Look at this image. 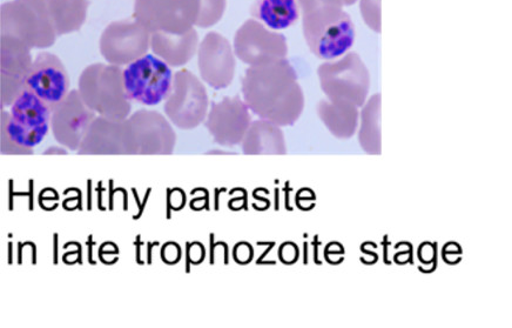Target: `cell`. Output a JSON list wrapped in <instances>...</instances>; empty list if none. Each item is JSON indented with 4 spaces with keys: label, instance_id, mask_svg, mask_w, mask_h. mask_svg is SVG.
Returning <instances> with one entry per match:
<instances>
[{
    "label": "cell",
    "instance_id": "8992f818",
    "mask_svg": "<svg viewBox=\"0 0 512 328\" xmlns=\"http://www.w3.org/2000/svg\"><path fill=\"white\" fill-rule=\"evenodd\" d=\"M208 107L210 99L201 80L186 69L175 73L172 91L164 105L168 120L180 130L197 129L205 123Z\"/></svg>",
    "mask_w": 512,
    "mask_h": 328
},
{
    "label": "cell",
    "instance_id": "ba28073f",
    "mask_svg": "<svg viewBox=\"0 0 512 328\" xmlns=\"http://www.w3.org/2000/svg\"><path fill=\"white\" fill-rule=\"evenodd\" d=\"M134 19L153 32L183 35L197 26L200 0H134Z\"/></svg>",
    "mask_w": 512,
    "mask_h": 328
},
{
    "label": "cell",
    "instance_id": "603a6c76",
    "mask_svg": "<svg viewBox=\"0 0 512 328\" xmlns=\"http://www.w3.org/2000/svg\"><path fill=\"white\" fill-rule=\"evenodd\" d=\"M89 6V0H47V8L58 38L83 28Z\"/></svg>",
    "mask_w": 512,
    "mask_h": 328
},
{
    "label": "cell",
    "instance_id": "5bb4252c",
    "mask_svg": "<svg viewBox=\"0 0 512 328\" xmlns=\"http://www.w3.org/2000/svg\"><path fill=\"white\" fill-rule=\"evenodd\" d=\"M22 40L0 36V104L9 107L25 89L33 58Z\"/></svg>",
    "mask_w": 512,
    "mask_h": 328
},
{
    "label": "cell",
    "instance_id": "83f0119b",
    "mask_svg": "<svg viewBox=\"0 0 512 328\" xmlns=\"http://www.w3.org/2000/svg\"><path fill=\"white\" fill-rule=\"evenodd\" d=\"M325 2L335 6H341V8H349V6L359 3V0H325Z\"/></svg>",
    "mask_w": 512,
    "mask_h": 328
},
{
    "label": "cell",
    "instance_id": "d4e9b609",
    "mask_svg": "<svg viewBox=\"0 0 512 328\" xmlns=\"http://www.w3.org/2000/svg\"><path fill=\"white\" fill-rule=\"evenodd\" d=\"M381 96L370 97L360 115L359 143L368 155H381Z\"/></svg>",
    "mask_w": 512,
    "mask_h": 328
},
{
    "label": "cell",
    "instance_id": "484cf974",
    "mask_svg": "<svg viewBox=\"0 0 512 328\" xmlns=\"http://www.w3.org/2000/svg\"><path fill=\"white\" fill-rule=\"evenodd\" d=\"M227 10V0H200V15L197 26L210 29L221 22Z\"/></svg>",
    "mask_w": 512,
    "mask_h": 328
},
{
    "label": "cell",
    "instance_id": "5b68a950",
    "mask_svg": "<svg viewBox=\"0 0 512 328\" xmlns=\"http://www.w3.org/2000/svg\"><path fill=\"white\" fill-rule=\"evenodd\" d=\"M320 86L330 100H342L363 107L368 100L370 73L356 52L322 63L318 69Z\"/></svg>",
    "mask_w": 512,
    "mask_h": 328
},
{
    "label": "cell",
    "instance_id": "9a60e30c",
    "mask_svg": "<svg viewBox=\"0 0 512 328\" xmlns=\"http://www.w3.org/2000/svg\"><path fill=\"white\" fill-rule=\"evenodd\" d=\"M77 152L87 156L137 155L128 120L98 116Z\"/></svg>",
    "mask_w": 512,
    "mask_h": 328
},
{
    "label": "cell",
    "instance_id": "9c48e42d",
    "mask_svg": "<svg viewBox=\"0 0 512 328\" xmlns=\"http://www.w3.org/2000/svg\"><path fill=\"white\" fill-rule=\"evenodd\" d=\"M233 48L235 56L249 68L279 62L288 56L286 37L254 18L246 20L235 32Z\"/></svg>",
    "mask_w": 512,
    "mask_h": 328
},
{
    "label": "cell",
    "instance_id": "44dd1931",
    "mask_svg": "<svg viewBox=\"0 0 512 328\" xmlns=\"http://www.w3.org/2000/svg\"><path fill=\"white\" fill-rule=\"evenodd\" d=\"M242 152L248 156L286 155L287 145L281 126L265 119L255 120L241 143Z\"/></svg>",
    "mask_w": 512,
    "mask_h": 328
},
{
    "label": "cell",
    "instance_id": "d6986e66",
    "mask_svg": "<svg viewBox=\"0 0 512 328\" xmlns=\"http://www.w3.org/2000/svg\"><path fill=\"white\" fill-rule=\"evenodd\" d=\"M10 107L11 117L15 123L43 142L51 126V107L26 89Z\"/></svg>",
    "mask_w": 512,
    "mask_h": 328
},
{
    "label": "cell",
    "instance_id": "8fae6325",
    "mask_svg": "<svg viewBox=\"0 0 512 328\" xmlns=\"http://www.w3.org/2000/svg\"><path fill=\"white\" fill-rule=\"evenodd\" d=\"M97 113L86 105L78 90H71L52 110L51 129L60 145L78 151Z\"/></svg>",
    "mask_w": 512,
    "mask_h": 328
},
{
    "label": "cell",
    "instance_id": "7c38bea8",
    "mask_svg": "<svg viewBox=\"0 0 512 328\" xmlns=\"http://www.w3.org/2000/svg\"><path fill=\"white\" fill-rule=\"evenodd\" d=\"M252 123L251 110L239 96L212 103L205 120L214 142L224 147L240 145Z\"/></svg>",
    "mask_w": 512,
    "mask_h": 328
},
{
    "label": "cell",
    "instance_id": "ffe728a7",
    "mask_svg": "<svg viewBox=\"0 0 512 328\" xmlns=\"http://www.w3.org/2000/svg\"><path fill=\"white\" fill-rule=\"evenodd\" d=\"M360 107L342 100H321L318 115L323 125L335 138L347 140L353 138L360 125Z\"/></svg>",
    "mask_w": 512,
    "mask_h": 328
},
{
    "label": "cell",
    "instance_id": "cb8c5ba5",
    "mask_svg": "<svg viewBox=\"0 0 512 328\" xmlns=\"http://www.w3.org/2000/svg\"><path fill=\"white\" fill-rule=\"evenodd\" d=\"M42 143L26 132L12 119L11 113H0V151L2 155H32L33 149Z\"/></svg>",
    "mask_w": 512,
    "mask_h": 328
},
{
    "label": "cell",
    "instance_id": "7402d4cb",
    "mask_svg": "<svg viewBox=\"0 0 512 328\" xmlns=\"http://www.w3.org/2000/svg\"><path fill=\"white\" fill-rule=\"evenodd\" d=\"M251 15L276 32L291 29L301 18L298 0H255Z\"/></svg>",
    "mask_w": 512,
    "mask_h": 328
},
{
    "label": "cell",
    "instance_id": "7a4b0ae2",
    "mask_svg": "<svg viewBox=\"0 0 512 328\" xmlns=\"http://www.w3.org/2000/svg\"><path fill=\"white\" fill-rule=\"evenodd\" d=\"M301 19L303 38L316 58L330 62L352 50L356 29L345 8L316 5L302 11Z\"/></svg>",
    "mask_w": 512,
    "mask_h": 328
},
{
    "label": "cell",
    "instance_id": "3957f363",
    "mask_svg": "<svg viewBox=\"0 0 512 328\" xmlns=\"http://www.w3.org/2000/svg\"><path fill=\"white\" fill-rule=\"evenodd\" d=\"M78 91L84 102L98 116L127 119L132 115L121 66L96 63L87 66L79 77Z\"/></svg>",
    "mask_w": 512,
    "mask_h": 328
},
{
    "label": "cell",
    "instance_id": "4316f807",
    "mask_svg": "<svg viewBox=\"0 0 512 328\" xmlns=\"http://www.w3.org/2000/svg\"><path fill=\"white\" fill-rule=\"evenodd\" d=\"M360 13L363 22L369 30L375 33L381 32V0H359Z\"/></svg>",
    "mask_w": 512,
    "mask_h": 328
},
{
    "label": "cell",
    "instance_id": "30bf717a",
    "mask_svg": "<svg viewBox=\"0 0 512 328\" xmlns=\"http://www.w3.org/2000/svg\"><path fill=\"white\" fill-rule=\"evenodd\" d=\"M152 33L138 20H117L106 26L99 40L107 64L127 66L147 55Z\"/></svg>",
    "mask_w": 512,
    "mask_h": 328
},
{
    "label": "cell",
    "instance_id": "277c9868",
    "mask_svg": "<svg viewBox=\"0 0 512 328\" xmlns=\"http://www.w3.org/2000/svg\"><path fill=\"white\" fill-rule=\"evenodd\" d=\"M0 36L22 40L31 50L52 48L58 38L47 0H10L0 8Z\"/></svg>",
    "mask_w": 512,
    "mask_h": 328
},
{
    "label": "cell",
    "instance_id": "52a82bcc",
    "mask_svg": "<svg viewBox=\"0 0 512 328\" xmlns=\"http://www.w3.org/2000/svg\"><path fill=\"white\" fill-rule=\"evenodd\" d=\"M174 75L171 66L154 55L127 65L124 84L128 98L141 105L156 106L170 96Z\"/></svg>",
    "mask_w": 512,
    "mask_h": 328
},
{
    "label": "cell",
    "instance_id": "4fadbf2b",
    "mask_svg": "<svg viewBox=\"0 0 512 328\" xmlns=\"http://www.w3.org/2000/svg\"><path fill=\"white\" fill-rule=\"evenodd\" d=\"M198 69L201 79L214 90H225L232 85L237 56L225 36L213 31L202 39L198 50Z\"/></svg>",
    "mask_w": 512,
    "mask_h": 328
},
{
    "label": "cell",
    "instance_id": "e0dca14e",
    "mask_svg": "<svg viewBox=\"0 0 512 328\" xmlns=\"http://www.w3.org/2000/svg\"><path fill=\"white\" fill-rule=\"evenodd\" d=\"M25 89L55 109L70 92V77L62 60L55 53H38L26 78Z\"/></svg>",
    "mask_w": 512,
    "mask_h": 328
},
{
    "label": "cell",
    "instance_id": "6da1fadb",
    "mask_svg": "<svg viewBox=\"0 0 512 328\" xmlns=\"http://www.w3.org/2000/svg\"><path fill=\"white\" fill-rule=\"evenodd\" d=\"M241 91L255 116L281 127L295 125L305 110V93L288 59L248 68Z\"/></svg>",
    "mask_w": 512,
    "mask_h": 328
},
{
    "label": "cell",
    "instance_id": "ac0fdd59",
    "mask_svg": "<svg viewBox=\"0 0 512 328\" xmlns=\"http://www.w3.org/2000/svg\"><path fill=\"white\" fill-rule=\"evenodd\" d=\"M200 39L197 30L192 29L183 35L167 32H153L151 50L171 68H181L198 55Z\"/></svg>",
    "mask_w": 512,
    "mask_h": 328
},
{
    "label": "cell",
    "instance_id": "2e32d148",
    "mask_svg": "<svg viewBox=\"0 0 512 328\" xmlns=\"http://www.w3.org/2000/svg\"><path fill=\"white\" fill-rule=\"evenodd\" d=\"M130 124L137 155H172L177 144L172 123L153 110H139L127 118Z\"/></svg>",
    "mask_w": 512,
    "mask_h": 328
}]
</instances>
